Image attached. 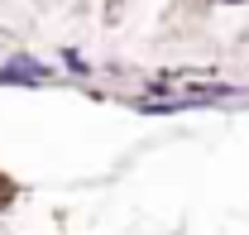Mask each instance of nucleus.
<instances>
[{
  "label": "nucleus",
  "mask_w": 249,
  "mask_h": 235,
  "mask_svg": "<svg viewBox=\"0 0 249 235\" xmlns=\"http://www.w3.org/2000/svg\"><path fill=\"white\" fill-rule=\"evenodd\" d=\"M15 202H19V182H15V177L0 168V216H5V211H10Z\"/></svg>",
  "instance_id": "2"
},
{
  "label": "nucleus",
  "mask_w": 249,
  "mask_h": 235,
  "mask_svg": "<svg viewBox=\"0 0 249 235\" xmlns=\"http://www.w3.org/2000/svg\"><path fill=\"white\" fill-rule=\"evenodd\" d=\"M48 82H53V67L24 48H15L0 62V87H48Z\"/></svg>",
  "instance_id": "1"
},
{
  "label": "nucleus",
  "mask_w": 249,
  "mask_h": 235,
  "mask_svg": "<svg viewBox=\"0 0 249 235\" xmlns=\"http://www.w3.org/2000/svg\"><path fill=\"white\" fill-rule=\"evenodd\" d=\"M58 58H62V67H72V72H77V77H87V72H91V67H87V58H82V53H77V48H62Z\"/></svg>",
  "instance_id": "3"
}]
</instances>
